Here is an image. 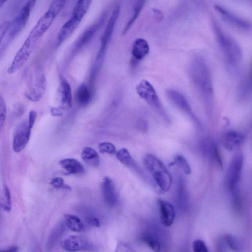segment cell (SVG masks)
I'll list each match as a JSON object with an SVG mask.
<instances>
[{
	"mask_svg": "<svg viewBox=\"0 0 252 252\" xmlns=\"http://www.w3.org/2000/svg\"><path fill=\"white\" fill-rule=\"evenodd\" d=\"M189 75L193 85L205 105L212 109L214 101L213 82L209 68L203 58L196 56L192 60Z\"/></svg>",
	"mask_w": 252,
	"mask_h": 252,
	"instance_id": "1",
	"label": "cell"
},
{
	"mask_svg": "<svg viewBox=\"0 0 252 252\" xmlns=\"http://www.w3.org/2000/svg\"><path fill=\"white\" fill-rule=\"evenodd\" d=\"M213 28L225 64L231 72L240 67L243 58L241 49L236 41L224 33L216 23Z\"/></svg>",
	"mask_w": 252,
	"mask_h": 252,
	"instance_id": "2",
	"label": "cell"
},
{
	"mask_svg": "<svg viewBox=\"0 0 252 252\" xmlns=\"http://www.w3.org/2000/svg\"><path fill=\"white\" fill-rule=\"evenodd\" d=\"M143 163L160 191L168 192L171 186L172 179L164 163L156 156L148 154L145 156Z\"/></svg>",
	"mask_w": 252,
	"mask_h": 252,
	"instance_id": "3",
	"label": "cell"
},
{
	"mask_svg": "<svg viewBox=\"0 0 252 252\" xmlns=\"http://www.w3.org/2000/svg\"><path fill=\"white\" fill-rule=\"evenodd\" d=\"M34 6V3L31 0L27 1L22 7L17 17L10 23L4 37V42L0 49V59L2 57L12 42L26 27L30 17L31 11Z\"/></svg>",
	"mask_w": 252,
	"mask_h": 252,
	"instance_id": "4",
	"label": "cell"
},
{
	"mask_svg": "<svg viewBox=\"0 0 252 252\" xmlns=\"http://www.w3.org/2000/svg\"><path fill=\"white\" fill-rule=\"evenodd\" d=\"M65 2L56 0L52 2L48 11L40 18L30 32L28 38L35 44L49 30L55 20L63 9Z\"/></svg>",
	"mask_w": 252,
	"mask_h": 252,
	"instance_id": "5",
	"label": "cell"
},
{
	"mask_svg": "<svg viewBox=\"0 0 252 252\" xmlns=\"http://www.w3.org/2000/svg\"><path fill=\"white\" fill-rule=\"evenodd\" d=\"M243 166V155L237 153L232 159L226 175L227 188L231 193L234 203L238 202V189Z\"/></svg>",
	"mask_w": 252,
	"mask_h": 252,
	"instance_id": "6",
	"label": "cell"
},
{
	"mask_svg": "<svg viewBox=\"0 0 252 252\" xmlns=\"http://www.w3.org/2000/svg\"><path fill=\"white\" fill-rule=\"evenodd\" d=\"M136 89L138 95L149 106L162 115L166 116L160 98L150 83L143 80L137 84Z\"/></svg>",
	"mask_w": 252,
	"mask_h": 252,
	"instance_id": "7",
	"label": "cell"
},
{
	"mask_svg": "<svg viewBox=\"0 0 252 252\" xmlns=\"http://www.w3.org/2000/svg\"><path fill=\"white\" fill-rule=\"evenodd\" d=\"M36 44L32 42L28 38L17 53L13 61L8 70V73L11 75L16 73L28 60Z\"/></svg>",
	"mask_w": 252,
	"mask_h": 252,
	"instance_id": "8",
	"label": "cell"
},
{
	"mask_svg": "<svg viewBox=\"0 0 252 252\" xmlns=\"http://www.w3.org/2000/svg\"><path fill=\"white\" fill-rule=\"evenodd\" d=\"M31 132L29 121L23 122L17 127L13 142V148L15 152L20 153L26 147L29 141Z\"/></svg>",
	"mask_w": 252,
	"mask_h": 252,
	"instance_id": "9",
	"label": "cell"
},
{
	"mask_svg": "<svg viewBox=\"0 0 252 252\" xmlns=\"http://www.w3.org/2000/svg\"><path fill=\"white\" fill-rule=\"evenodd\" d=\"M120 14V7L117 6L114 9L107 26L103 34L101 46L98 54L97 59L98 61L101 60L104 57L107 51L108 44L112 37L114 28Z\"/></svg>",
	"mask_w": 252,
	"mask_h": 252,
	"instance_id": "10",
	"label": "cell"
},
{
	"mask_svg": "<svg viewBox=\"0 0 252 252\" xmlns=\"http://www.w3.org/2000/svg\"><path fill=\"white\" fill-rule=\"evenodd\" d=\"M214 8L222 18L230 25L243 30H249L251 29V25L248 21L237 16L224 7L216 4L214 6Z\"/></svg>",
	"mask_w": 252,
	"mask_h": 252,
	"instance_id": "11",
	"label": "cell"
},
{
	"mask_svg": "<svg viewBox=\"0 0 252 252\" xmlns=\"http://www.w3.org/2000/svg\"><path fill=\"white\" fill-rule=\"evenodd\" d=\"M166 94L169 101L175 106L190 116L193 119L196 120L189 102L183 94L174 89L167 90Z\"/></svg>",
	"mask_w": 252,
	"mask_h": 252,
	"instance_id": "12",
	"label": "cell"
},
{
	"mask_svg": "<svg viewBox=\"0 0 252 252\" xmlns=\"http://www.w3.org/2000/svg\"><path fill=\"white\" fill-rule=\"evenodd\" d=\"M62 247L67 251L76 252L89 249L90 244L86 238L81 236H71L62 243Z\"/></svg>",
	"mask_w": 252,
	"mask_h": 252,
	"instance_id": "13",
	"label": "cell"
},
{
	"mask_svg": "<svg viewBox=\"0 0 252 252\" xmlns=\"http://www.w3.org/2000/svg\"><path fill=\"white\" fill-rule=\"evenodd\" d=\"M47 87L46 78L44 74L37 77L33 86L26 93L27 98L33 102L40 101L45 93Z\"/></svg>",
	"mask_w": 252,
	"mask_h": 252,
	"instance_id": "14",
	"label": "cell"
},
{
	"mask_svg": "<svg viewBox=\"0 0 252 252\" xmlns=\"http://www.w3.org/2000/svg\"><path fill=\"white\" fill-rule=\"evenodd\" d=\"M83 19L76 15L72 17L61 28L57 37V45L59 46L74 33L78 28Z\"/></svg>",
	"mask_w": 252,
	"mask_h": 252,
	"instance_id": "15",
	"label": "cell"
},
{
	"mask_svg": "<svg viewBox=\"0 0 252 252\" xmlns=\"http://www.w3.org/2000/svg\"><path fill=\"white\" fill-rule=\"evenodd\" d=\"M245 137L242 133L230 130L223 136L222 141L224 147L228 151H233L243 144Z\"/></svg>",
	"mask_w": 252,
	"mask_h": 252,
	"instance_id": "16",
	"label": "cell"
},
{
	"mask_svg": "<svg viewBox=\"0 0 252 252\" xmlns=\"http://www.w3.org/2000/svg\"><path fill=\"white\" fill-rule=\"evenodd\" d=\"M158 205L163 224L167 227L171 226L176 216L174 206L170 202L163 199L158 200Z\"/></svg>",
	"mask_w": 252,
	"mask_h": 252,
	"instance_id": "17",
	"label": "cell"
},
{
	"mask_svg": "<svg viewBox=\"0 0 252 252\" xmlns=\"http://www.w3.org/2000/svg\"><path fill=\"white\" fill-rule=\"evenodd\" d=\"M102 195L106 203L113 206L117 203L118 198L113 181L110 177H106L101 184Z\"/></svg>",
	"mask_w": 252,
	"mask_h": 252,
	"instance_id": "18",
	"label": "cell"
},
{
	"mask_svg": "<svg viewBox=\"0 0 252 252\" xmlns=\"http://www.w3.org/2000/svg\"><path fill=\"white\" fill-rule=\"evenodd\" d=\"M58 91L61 99V108L69 109L72 107V92L69 82L61 77Z\"/></svg>",
	"mask_w": 252,
	"mask_h": 252,
	"instance_id": "19",
	"label": "cell"
},
{
	"mask_svg": "<svg viewBox=\"0 0 252 252\" xmlns=\"http://www.w3.org/2000/svg\"><path fill=\"white\" fill-rule=\"evenodd\" d=\"M149 50V45L145 39H136L134 43L132 51L134 60L136 62L140 61L148 55Z\"/></svg>",
	"mask_w": 252,
	"mask_h": 252,
	"instance_id": "20",
	"label": "cell"
},
{
	"mask_svg": "<svg viewBox=\"0 0 252 252\" xmlns=\"http://www.w3.org/2000/svg\"><path fill=\"white\" fill-rule=\"evenodd\" d=\"M176 198L180 208H186L187 207L189 195L185 181L182 177H180L176 183Z\"/></svg>",
	"mask_w": 252,
	"mask_h": 252,
	"instance_id": "21",
	"label": "cell"
},
{
	"mask_svg": "<svg viewBox=\"0 0 252 252\" xmlns=\"http://www.w3.org/2000/svg\"><path fill=\"white\" fill-rule=\"evenodd\" d=\"M59 165L69 174H83L85 171L84 166L74 159L68 158L61 160Z\"/></svg>",
	"mask_w": 252,
	"mask_h": 252,
	"instance_id": "22",
	"label": "cell"
},
{
	"mask_svg": "<svg viewBox=\"0 0 252 252\" xmlns=\"http://www.w3.org/2000/svg\"><path fill=\"white\" fill-rule=\"evenodd\" d=\"M82 158L88 165L97 168L100 164L99 155L95 150L90 147L84 148L82 152Z\"/></svg>",
	"mask_w": 252,
	"mask_h": 252,
	"instance_id": "23",
	"label": "cell"
},
{
	"mask_svg": "<svg viewBox=\"0 0 252 252\" xmlns=\"http://www.w3.org/2000/svg\"><path fill=\"white\" fill-rule=\"evenodd\" d=\"M77 101L81 107L89 104L91 99V93L85 84H82L78 88L76 94Z\"/></svg>",
	"mask_w": 252,
	"mask_h": 252,
	"instance_id": "24",
	"label": "cell"
},
{
	"mask_svg": "<svg viewBox=\"0 0 252 252\" xmlns=\"http://www.w3.org/2000/svg\"><path fill=\"white\" fill-rule=\"evenodd\" d=\"M101 23L97 24L86 30L76 44V49L79 50L89 43L98 31Z\"/></svg>",
	"mask_w": 252,
	"mask_h": 252,
	"instance_id": "25",
	"label": "cell"
},
{
	"mask_svg": "<svg viewBox=\"0 0 252 252\" xmlns=\"http://www.w3.org/2000/svg\"><path fill=\"white\" fill-rule=\"evenodd\" d=\"M65 223L68 227L74 232H81L84 229V224L77 216L71 214L64 215Z\"/></svg>",
	"mask_w": 252,
	"mask_h": 252,
	"instance_id": "26",
	"label": "cell"
},
{
	"mask_svg": "<svg viewBox=\"0 0 252 252\" xmlns=\"http://www.w3.org/2000/svg\"><path fill=\"white\" fill-rule=\"evenodd\" d=\"M207 144L205 146V153L220 167L222 168L223 163L217 146L212 142Z\"/></svg>",
	"mask_w": 252,
	"mask_h": 252,
	"instance_id": "27",
	"label": "cell"
},
{
	"mask_svg": "<svg viewBox=\"0 0 252 252\" xmlns=\"http://www.w3.org/2000/svg\"><path fill=\"white\" fill-rule=\"evenodd\" d=\"M145 3V1H138L135 2L134 6V15L125 27L122 32L123 35H126L133 26L142 10Z\"/></svg>",
	"mask_w": 252,
	"mask_h": 252,
	"instance_id": "28",
	"label": "cell"
},
{
	"mask_svg": "<svg viewBox=\"0 0 252 252\" xmlns=\"http://www.w3.org/2000/svg\"><path fill=\"white\" fill-rule=\"evenodd\" d=\"M116 155L117 159L123 165L129 168H136V164L127 149L122 148L119 150L117 151Z\"/></svg>",
	"mask_w": 252,
	"mask_h": 252,
	"instance_id": "29",
	"label": "cell"
},
{
	"mask_svg": "<svg viewBox=\"0 0 252 252\" xmlns=\"http://www.w3.org/2000/svg\"><path fill=\"white\" fill-rule=\"evenodd\" d=\"M225 240L228 246L233 252H242L243 249V245L238 238L232 235L227 234L225 236Z\"/></svg>",
	"mask_w": 252,
	"mask_h": 252,
	"instance_id": "30",
	"label": "cell"
},
{
	"mask_svg": "<svg viewBox=\"0 0 252 252\" xmlns=\"http://www.w3.org/2000/svg\"><path fill=\"white\" fill-rule=\"evenodd\" d=\"M172 165H176L187 175L191 173L189 164L185 158L181 155H177L175 157Z\"/></svg>",
	"mask_w": 252,
	"mask_h": 252,
	"instance_id": "31",
	"label": "cell"
},
{
	"mask_svg": "<svg viewBox=\"0 0 252 252\" xmlns=\"http://www.w3.org/2000/svg\"><path fill=\"white\" fill-rule=\"evenodd\" d=\"M143 241L155 252H160L161 246L159 241L153 235L147 234L143 237Z\"/></svg>",
	"mask_w": 252,
	"mask_h": 252,
	"instance_id": "32",
	"label": "cell"
},
{
	"mask_svg": "<svg viewBox=\"0 0 252 252\" xmlns=\"http://www.w3.org/2000/svg\"><path fill=\"white\" fill-rule=\"evenodd\" d=\"M251 92V80L246 78L240 84L239 90V95L243 99L249 97Z\"/></svg>",
	"mask_w": 252,
	"mask_h": 252,
	"instance_id": "33",
	"label": "cell"
},
{
	"mask_svg": "<svg viewBox=\"0 0 252 252\" xmlns=\"http://www.w3.org/2000/svg\"><path fill=\"white\" fill-rule=\"evenodd\" d=\"M99 150L101 153L115 155L117 153L115 146L111 142H102L99 144Z\"/></svg>",
	"mask_w": 252,
	"mask_h": 252,
	"instance_id": "34",
	"label": "cell"
},
{
	"mask_svg": "<svg viewBox=\"0 0 252 252\" xmlns=\"http://www.w3.org/2000/svg\"><path fill=\"white\" fill-rule=\"evenodd\" d=\"M7 116V108L5 100L0 95V131H1Z\"/></svg>",
	"mask_w": 252,
	"mask_h": 252,
	"instance_id": "35",
	"label": "cell"
},
{
	"mask_svg": "<svg viewBox=\"0 0 252 252\" xmlns=\"http://www.w3.org/2000/svg\"><path fill=\"white\" fill-rule=\"evenodd\" d=\"M4 194L5 196V203L3 205L4 209L9 212L12 209V199L10 189L6 185H4Z\"/></svg>",
	"mask_w": 252,
	"mask_h": 252,
	"instance_id": "36",
	"label": "cell"
},
{
	"mask_svg": "<svg viewBox=\"0 0 252 252\" xmlns=\"http://www.w3.org/2000/svg\"><path fill=\"white\" fill-rule=\"evenodd\" d=\"M193 252H209L204 241L200 239L196 240L193 244Z\"/></svg>",
	"mask_w": 252,
	"mask_h": 252,
	"instance_id": "37",
	"label": "cell"
},
{
	"mask_svg": "<svg viewBox=\"0 0 252 252\" xmlns=\"http://www.w3.org/2000/svg\"><path fill=\"white\" fill-rule=\"evenodd\" d=\"M10 23L9 22H5L0 25V45H1L3 40L9 28Z\"/></svg>",
	"mask_w": 252,
	"mask_h": 252,
	"instance_id": "38",
	"label": "cell"
},
{
	"mask_svg": "<svg viewBox=\"0 0 252 252\" xmlns=\"http://www.w3.org/2000/svg\"><path fill=\"white\" fill-rule=\"evenodd\" d=\"M51 184L53 186L57 189L64 188L65 187L64 180L61 177H56L53 179Z\"/></svg>",
	"mask_w": 252,
	"mask_h": 252,
	"instance_id": "39",
	"label": "cell"
},
{
	"mask_svg": "<svg viewBox=\"0 0 252 252\" xmlns=\"http://www.w3.org/2000/svg\"><path fill=\"white\" fill-rule=\"evenodd\" d=\"M37 117V112L36 111H32L29 113V124L30 128L32 129L34 125Z\"/></svg>",
	"mask_w": 252,
	"mask_h": 252,
	"instance_id": "40",
	"label": "cell"
},
{
	"mask_svg": "<svg viewBox=\"0 0 252 252\" xmlns=\"http://www.w3.org/2000/svg\"><path fill=\"white\" fill-rule=\"evenodd\" d=\"M51 112L53 116H61L63 115V112L61 108L52 107L51 109Z\"/></svg>",
	"mask_w": 252,
	"mask_h": 252,
	"instance_id": "41",
	"label": "cell"
},
{
	"mask_svg": "<svg viewBox=\"0 0 252 252\" xmlns=\"http://www.w3.org/2000/svg\"><path fill=\"white\" fill-rule=\"evenodd\" d=\"M19 248L18 246H14L5 250H0V252H18Z\"/></svg>",
	"mask_w": 252,
	"mask_h": 252,
	"instance_id": "42",
	"label": "cell"
},
{
	"mask_svg": "<svg viewBox=\"0 0 252 252\" xmlns=\"http://www.w3.org/2000/svg\"><path fill=\"white\" fill-rule=\"evenodd\" d=\"M90 224L97 227L100 226L99 220L97 218H93L90 220Z\"/></svg>",
	"mask_w": 252,
	"mask_h": 252,
	"instance_id": "43",
	"label": "cell"
},
{
	"mask_svg": "<svg viewBox=\"0 0 252 252\" xmlns=\"http://www.w3.org/2000/svg\"><path fill=\"white\" fill-rule=\"evenodd\" d=\"M6 1H0V9L3 6Z\"/></svg>",
	"mask_w": 252,
	"mask_h": 252,
	"instance_id": "44",
	"label": "cell"
}]
</instances>
